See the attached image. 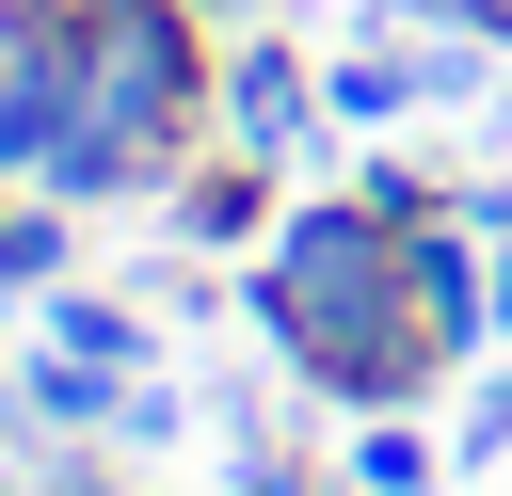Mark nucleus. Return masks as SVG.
I'll list each match as a JSON object with an SVG mask.
<instances>
[{
	"label": "nucleus",
	"instance_id": "obj_1",
	"mask_svg": "<svg viewBox=\"0 0 512 496\" xmlns=\"http://www.w3.org/2000/svg\"><path fill=\"white\" fill-rule=\"evenodd\" d=\"M288 128H304V96H288V64L256 48V64H240V144H288Z\"/></svg>",
	"mask_w": 512,
	"mask_h": 496
},
{
	"label": "nucleus",
	"instance_id": "obj_2",
	"mask_svg": "<svg viewBox=\"0 0 512 496\" xmlns=\"http://www.w3.org/2000/svg\"><path fill=\"white\" fill-rule=\"evenodd\" d=\"M256 496H304V480H272V464H256Z\"/></svg>",
	"mask_w": 512,
	"mask_h": 496
},
{
	"label": "nucleus",
	"instance_id": "obj_3",
	"mask_svg": "<svg viewBox=\"0 0 512 496\" xmlns=\"http://www.w3.org/2000/svg\"><path fill=\"white\" fill-rule=\"evenodd\" d=\"M496 320H512V272H496Z\"/></svg>",
	"mask_w": 512,
	"mask_h": 496
}]
</instances>
